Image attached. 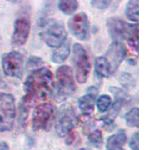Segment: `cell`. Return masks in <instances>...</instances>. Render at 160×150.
I'll use <instances>...</instances> for the list:
<instances>
[{
  "mask_svg": "<svg viewBox=\"0 0 160 150\" xmlns=\"http://www.w3.org/2000/svg\"><path fill=\"white\" fill-rule=\"evenodd\" d=\"M138 107H133L125 115V121L129 127H137L138 126Z\"/></svg>",
  "mask_w": 160,
  "mask_h": 150,
  "instance_id": "obj_23",
  "label": "cell"
},
{
  "mask_svg": "<svg viewBox=\"0 0 160 150\" xmlns=\"http://www.w3.org/2000/svg\"><path fill=\"white\" fill-rule=\"evenodd\" d=\"M108 32L113 41H120L122 40L127 41V43L133 48L134 51L138 52V25L130 24L125 22L124 20L112 17L107 21Z\"/></svg>",
  "mask_w": 160,
  "mask_h": 150,
  "instance_id": "obj_2",
  "label": "cell"
},
{
  "mask_svg": "<svg viewBox=\"0 0 160 150\" xmlns=\"http://www.w3.org/2000/svg\"><path fill=\"white\" fill-rule=\"evenodd\" d=\"M72 60L75 68V77H76L77 82L80 84L85 83L88 79L91 65H90L89 61L88 52L81 44H74Z\"/></svg>",
  "mask_w": 160,
  "mask_h": 150,
  "instance_id": "obj_6",
  "label": "cell"
},
{
  "mask_svg": "<svg viewBox=\"0 0 160 150\" xmlns=\"http://www.w3.org/2000/svg\"><path fill=\"white\" fill-rule=\"evenodd\" d=\"M3 87H5V82L3 81V79L0 77V89L3 88Z\"/></svg>",
  "mask_w": 160,
  "mask_h": 150,
  "instance_id": "obj_28",
  "label": "cell"
},
{
  "mask_svg": "<svg viewBox=\"0 0 160 150\" xmlns=\"http://www.w3.org/2000/svg\"><path fill=\"white\" fill-rule=\"evenodd\" d=\"M138 6H139V1L130 0V1L127 2L126 7H125V15H126V17L129 20H131L133 22L138 21V17H139Z\"/></svg>",
  "mask_w": 160,
  "mask_h": 150,
  "instance_id": "obj_19",
  "label": "cell"
},
{
  "mask_svg": "<svg viewBox=\"0 0 160 150\" xmlns=\"http://www.w3.org/2000/svg\"><path fill=\"white\" fill-rule=\"evenodd\" d=\"M43 63L42 59L39 58V57H36V56H32L30 57L29 60H28V64H27V67L29 68H40L39 66Z\"/></svg>",
  "mask_w": 160,
  "mask_h": 150,
  "instance_id": "obj_26",
  "label": "cell"
},
{
  "mask_svg": "<svg viewBox=\"0 0 160 150\" xmlns=\"http://www.w3.org/2000/svg\"><path fill=\"white\" fill-rule=\"evenodd\" d=\"M111 75L110 66L104 56H99L95 60V76L98 78H108Z\"/></svg>",
  "mask_w": 160,
  "mask_h": 150,
  "instance_id": "obj_17",
  "label": "cell"
},
{
  "mask_svg": "<svg viewBox=\"0 0 160 150\" xmlns=\"http://www.w3.org/2000/svg\"><path fill=\"white\" fill-rule=\"evenodd\" d=\"M112 2L111 1H106V0H93V1H91V5L96 9H100V10H104L106 9L110 6V4H111Z\"/></svg>",
  "mask_w": 160,
  "mask_h": 150,
  "instance_id": "obj_24",
  "label": "cell"
},
{
  "mask_svg": "<svg viewBox=\"0 0 160 150\" xmlns=\"http://www.w3.org/2000/svg\"><path fill=\"white\" fill-rule=\"evenodd\" d=\"M78 1H75V0H65V1L62 0L58 3L59 10L66 15H72L78 9Z\"/></svg>",
  "mask_w": 160,
  "mask_h": 150,
  "instance_id": "obj_20",
  "label": "cell"
},
{
  "mask_svg": "<svg viewBox=\"0 0 160 150\" xmlns=\"http://www.w3.org/2000/svg\"><path fill=\"white\" fill-rule=\"evenodd\" d=\"M70 55V43L65 41L62 45H60L54 50L51 55V60L54 63H63Z\"/></svg>",
  "mask_w": 160,
  "mask_h": 150,
  "instance_id": "obj_18",
  "label": "cell"
},
{
  "mask_svg": "<svg viewBox=\"0 0 160 150\" xmlns=\"http://www.w3.org/2000/svg\"><path fill=\"white\" fill-rule=\"evenodd\" d=\"M139 133L135 132L129 140V147L131 150H139Z\"/></svg>",
  "mask_w": 160,
  "mask_h": 150,
  "instance_id": "obj_25",
  "label": "cell"
},
{
  "mask_svg": "<svg viewBox=\"0 0 160 150\" xmlns=\"http://www.w3.org/2000/svg\"><path fill=\"white\" fill-rule=\"evenodd\" d=\"M56 118V108L51 103H42L36 106L32 115L34 131H48Z\"/></svg>",
  "mask_w": 160,
  "mask_h": 150,
  "instance_id": "obj_5",
  "label": "cell"
},
{
  "mask_svg": "<svg viewBox=\"0 0 160 150\" xmlns=\"http://www.w3.org/2000/svg\"><path fill=\"white\" fill-rule=\"evenodd\" d=\"M33 103H34V98L32 96H30V95L25 94L22 97V100L19 105V116H18L19 124L21 125L22 127H24L25 125H26L30 109H31Z\"/></svg>",
  "mask_w": 160,
  "mask_h": 150,
  "instance_id": "obj_16",
  "label": "cell"
},
{
  "mask_svg": "<svg viewBox=\"0 0 160 150\" xmlns=\"http://www.w3.org/2000/svg\"><path fill=\"white\" fill-rule=\"evenodd\" d=\"M31 23L29 17L22 15L15 19L13 24V33L11 37V43L14 46H22L27 42Z\"/></svg>",
  "mask_w": 160,
  "mask_h": 150,
  "instance_id": "obj_12",
  "label": "cell"
},
{
  "mask_svg": "<svg viewBox=\"0 0 160 150\" xmlns=\"http://www.w3.org/2000/svg\"><path fill=\"white\" fill-rule=\"evenodd\" d=\"M73 71L68 65H62L56 71V83L54 84L53 96L58 102L66 100L75 92Z\"/></svg>",
  "mask_w": 160,
  "mask_h": 150,
  "instance_id": "obj_3",
  "label": "cell"
},
{
  "mask_svg": "<svg viewBox=\"0 0 160 150\" xmlns=\"http://www.w3.org/2000/svg\"><path fill=\"white\" fill-rule=\"evenodd\" d=\"M2 69L6 76L20 79L24 71L23 55L18 51H10L3 55Z\"/></svg>",
  "mask_w": 160,
  "mask_h": 150,
  "instance_id": "obj_9",
  "label": "cell"
},
{
  "mask_svg": "<svg viewBox=\"0 0 160 150\" xmlns=\"http://www.w3.org/2000/svg\"><path fill=\"white\" fill-rule=\"evenodd\" d=\"M43 41L49 47L57 48L67 39V31L61 22L53 21L48 23V26L41 32Z\"/></svg>",
  "mask_w": 160,
  "mask_h": 150,
  "instance_id": "obj_10",
  "label": "cell"
},
{
  "mask_svg": "<svg viewBox=\"0 0 160 150\" xmlns=\"http://www.w3.org/2000/svg\"><path fill=\"white\" fill-rule=\"evenodd\" d=\"M0 150H9V145L6 142H0Z\"/></svg>",
  "mask_w": 160,
  "mask_h": 150,
  "instance_id": "obj_27",
  "label": "cell"
},
{
  "mask_svg": "<svg viewBox=\"0 0 160 150\" xmlns=\"http://www.w3.org/2000/svg\"><path fill=\"white\" fill-rule=\"evenodd\" d=\"M79 150H89L88 148H80Z\"/></svg>",
  "mask_w": 160,
  "mask_h": 150,
  "instance_id": "obj_29",
  "label": "cell"
},
{
  "mask_svg": "<svg viewBox=\"0 0 160 150\" xmlns=\"http://www.w3.org/2000/svg\"><path fill=\"white\" fill-rule=\"evenodd\" d=\"M68 28L73 36L81 41L89 39V20L84 12L75 14L68 20Z\"/></svg>",
  "mask_w": 160,
  "mask_h": 150,
  "instance_id": "obj_11",
  "label": "cell"
},
{
  "mask_svg": "<svg viewBox=\"0 0 160 150\" xmlns=\"http://www.w3.org/2000/svg\"><path fill=\"white\" fill-rule=\"evenodd\" d=\"M112 104L111 97L107 94L100 95L96 100V106L100 112H107Z\"/></svg>",
  "mask_w": 160,
  "mask_h": 150,
  "instance_id": "obj_22",
  "label": "cell"
},
{
  "mask_svg": "<svg viewBox=\"0 0 160 150\" xmlns=\"http://www.w3.org/2000/svg\"><path fill=\"white\" fill-rule=\"evenodd\" d=\"M98 94V88L90 86L87 88V93L78 99V106L84 115H90L94 110L96 104V96Z\"/></svg>",
  "mask_w": 160,
  "mask_h": 150,
  "instance_id": "obj_14",
  "label": "cell"
},
{
  "mask_svg": "<svg viewBox=\"0 0 160 150\" xmlns=\"http://www.w3.org/2000/svg\"><path fill=\"white\" fill-rule=\"evenodd\" d=\"M127 55V49L126 46L120 41H113L109 45V47L105 54V59L107 60V62L110 66V70H111V74H113L122 61L125 59Z\"/></svg>",
  "mask_w": 160,
  "mask_h": 150,
  "instance_id": "obj_13",
  "label": "cell"
},
{
  "mask_svg": "<svg viewBox=\"0 0 160 150\" xmlns=\"http://www.w3.org/2000/svg\"><path fill=\"white\" fill-rule=\"evenodd\" d=\"M27 95L34 99L45 98L53 94V74L46 67L35 69L26 78L23 86Z\"/></svg>",
  "mask_w": 160,
  "mask_h": 150,
  "instance_id": "obj_1",
  "label": "cell"
},
{
  "mask_svg": "<svg viewBox=\"0 0 160 150\" xmlns=\"http://www.w3.org/2000/svg\"><path fill=\"white\" fill-rule=\"evenodd\" d=\"M88 141L92 146L100 149L103 145V136L102 132L99 129H94L88 133Z\"/></svg>",
  "mask_w": 160,
  "mask_h": 150,
  "instance_id": "obj_21",
  "label": "cell"
},
{
  "mask_svg": "<svg viewBox=\"0 0 160 150\" xmlns=\"http://www.w3.org/2000/svg\"><path fill=\"white\" fill-rule=\"evenodd\" d=\"M77 122L76 114L73 106L70 104H65L56 113L55 118V130L60 137H64L71 133L75 124Z\"/></svg>",
  "mask_w": 160,
  "mask_h": 150,
  "instance_id": "obj_7",
  "label": "cell"
},
{
  "mask_svg": "<svg viewBox=\"0 0 160 150\" xmlns=\"http://www.w3.org/2000/svg\"><path fill=\"white\" fill-rule=\"evenodd\" d=\"M127 141L126 133L123 129L119 130L117 133L112 134L107 138L106 141V150H124V145Z\"/></svg>",
  "mask_w": 160,
  "mask_h": 150,
  "instance_id": "obj_15",
  "label": "cell"
},
{
  "mask_svg": "<svg viewBox=\"0 0 160 150\" xmlns=\"http://www.w3.org/2000/svg\"><path fill=\"white\" fill-rule=\"evenodd\" d=\"M16 119V106L14 96L0 92V132L11 131Z\"/></svg>",
  "mask_w": 160,
  "mask_h": 150,
  "instance_id": "obj_4",
  "label": "cell"
},
{
  "mask_svg": "<svg viewBox=\"0 0 160 150\" xmlns=\"http://www.w3.org/2000/svg\"><path fill=\"white\" fill-rule=\"evenodd\" d=\"M110 91H112L115 95V101L113 104L110 106V110L107 112L106 115H104L101 117L100 121L102 122V125L105 129L107 130H112L115 125H114V120L120 112V110L123 107V105L126 103V100L128 98V95L126 92L123 91L122 89L117 88V87H110Z\"/></svg>",
  "mask_w": 160,
  "mask_h": 150,
  "instance_id": "obj_8",
  "label": "cell"
}]
</instances>
